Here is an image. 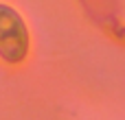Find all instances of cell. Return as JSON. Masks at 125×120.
<instances>
[{
    "label": "cell",
    "instance_id": "cell-1",
    "mask_svg": "<svg viewBox=\"0 0 125 120\" xmlns=\"http://www.w3.org/2000/svg\"><path fill=\"white\" fill-rule=\"evenodd\" d=\"M29 52V31L20 13L0 4V57L7 63H20Z\"/></svg>",
    "mask_w": 125,
    "mask_h": 120
}]
</instances>
